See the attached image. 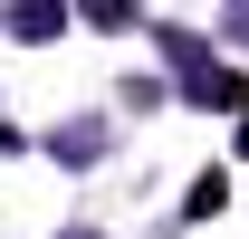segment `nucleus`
Returning a JSON list of instances; mask_svg holds the SVG:
<instances>
[{
	"instance_id": "1",
	"label": "nucleus",
	"mask_w": 249,
	"mask_h": 239,
	"mask_svg": "<svg viewBox=\"0 0 249 239\" xmlns=\"http://www.w3.org/2000/svg\"><path fill=\"white\" fill-rule=\"evenodd\" d=\"M58 29H67L58 0H19V10H10V38H58Z\"/></svg>"
},
{
	"instance_id": "2",
	"label": "nucleus",
	"mask_w": 249,
	"mask_h": 239,
	"mask_svg": "<svg viewBox=\"0 0 249 239\" xmlns=\"http://www.w3.org/2000/svg\"><path fill=\"white\" fill-rule=\"evenodd\" d=\"M192 220H220V210H230V172H220V163H211V172H201V182H192Z\"/></svg>"
},
{
	"instance_id": "3",
	"label": "nucleus",
	"mask_w": 249,
	"mask_h": 239,
	"mask_svg": "<svg viewBox=\"0 0 249 239\" xmlns=\"http://www.w3.org/2000/svg\"><path fill=\"white\" fill-rule=\"evenodd\" d=\"M48 153H67V163H96V153H106V124H67V134H48Z\"/></svg>"
},
{
	"instance_id": "4",
	"label": "nucleus",
	"mask_w": 249,
	"mask_h": 239,
	"mask_svg": "<svg viewBox=\"0 0 249 239\" xmlns=\"http://www.w3.org/2000/svg\"><path fill=\"white\" fill-rule=\"evenodd\" d=\"M67 239H96V230H67Z\"/></svg>"
}]
</instances>
